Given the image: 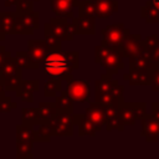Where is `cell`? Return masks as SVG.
<instances>
[{
    "mask_svg": "<svg viewBox=\"0 0 159 159\" xmlns=\"http://www.w3.org/2000/svg\"><path fill=\"white\" fill-rule=\"evenodd\" d=\"M113 75L106 72L94 83V101L104 106L120 104L123 99L124 86L119 84L117 80L112 78Z\"/></svg>",
    "mask_w": 159,
    "mask_h": 159,
    "instance_id": "obj_1",
    "label": "cell"
},
{
    "mask_svg": "<svg viewBox=\"0 0 159 159\" xmlns=\"http://www.w3.org/2000/svg\"><path fill=\"white\" fill-rule=\"evenodd\" d=\"M124 58L120 46L99 43L94 47V62L103 66V68L111 75H117L119 70L124 68Z\"/></svg>",
    "mask_w": 159,
    "mask_h": 159,
    "instance_id": "obj_2",
    "label": "cell"
},
{
    "mask_svg": "<svg viewBox=\"0 0 159 159\" xmlns=\"http://www.w3.org/2000/svg\"><path fill=\"white\" fill-rule=\"evenodd\" d=\"M42 66H43V73L50 77L65 80L66 82L73 78L72 71L75 68L70 63L66 51H62V50L51 51L50 50V52L46 55L42 62Z\"/></svg>",
    "mask_w": 159,
    "mask_h": 159,
    "instance_id": "obj_3",
    "label": "cell"
},
{
    "mask_svg": "<svg viewBox=\"0 0 159 159\" xmlns=\"http://www.w3.org/2000/svg\"><path fill=\"white\" fill-rule=\"evenodd\" d=\"M147 114L145 102H122L119 106V119L124 127L134 125Z\"/></svg>",
    "mask_w": 159,
    "mask_h": 159,
    "instance_id": "obj_4",
    "label": "cell"
},
{
    "mask_svg": "<svg viewBox=\"0 0 159 159\" xmlns=\"http://www.w3.org/2000/svg\"><path fill=\"white\" fill-rule=\"evenodd\" d=\"M50 125L53 137H72L73 127L76 125L73 113L66 111H58L57 114L50 120Z\"/></svg>",
    "mask_w": 159,
    "mask_h": 159,
    "instance_id": "obj_5",
    "label": "cell"
},
{
    "mask_svg": "<svg viewBox=\"0 0 159 159\" xmlns=\"http://www.w3.org/2000/svg\"><path fill=\"white\" fill-rule=\"evenodd\" d=\"M128 32L129 30L124 26L123 22H114L107 25L101 30V35H102L101 43L109 46H120Z\"/></svg>",
    "mask_w": 159,
    "mask_h": 159,
    "instance_id": "obj_6",
    "label": "cell"
},
{
    "mask_svg": "<svg viewBox=\"0 0 159 159\" xmlns=\"http://www.w3.org/2000/svg\"><path fill=\"white\" fill-rule=\"evenodd\" d=\"M40 26V15L36 11H31L24 15H17L14 35H32Z\"/></svg>",
    "mask_w": 159,
    "mask_h": 159,
    "instance_id": "obj_7",
    "label": "cell"
},
{
    "mask_svg": "<svg viewBox=\"0 0 159 159\" xmlns=\"http://www.w3.org/2000/svg\"><path fill=\"white\" fill-rule=\"evenodd\" d=\"M140 135L145 139L148 143H155L159 139V120L152 114L147 113L140 119Z\"/></svg>",
    "mask_w": 159,
    "mask_h": 159,
    "instance_id": "obj_8",
    "label": "cell"
},
{
    "mask_svg": "<svg viewBox=\"0 0 159 159\" xmlns=\"http://www.w3.org/2000/svg\"><path fill=\"white\" fill-rule=\"evenodd\" d=\"M67 91L73 101L86 102L91 96V86L88 81L84 80H68L67 81Z\"/></svg>",
    "mask_w": 159,
    "mask_h": 159,
    "instance_id": "obj_9",
    "label": "cell"
},
{
    "mask_svg": "<svg viewBox=\"0 0 159 159\" xmlns=\"http://www.w3.org/2000/svg\"><path fill=\"white\" fill-rule=\"evenodd\" d=\"M84 113L93 122L97 128V132L102 130V128L106 125V106L96 101L91 102L89 106L86 108Z\"/></svg>",
    "mask_w": 159,
    "mask_h": 159,
    "instance_id": "obj_10",
    "label": "cell"
},
{
    "mask_svg": "<svg viewBox=\"0 0 159 159\" xmlns=\"http://www.w3.org/2000/svg\"><path fill=\"white\" fill-rule=\"evenodd\" d=\"M128 60H129V70H135V68L150 70L154 66V61H153L150 53L148 52V50L145 48L144 42H143L142 47L137 51V53H134Z\"/></svg>",
    "mask_w": 159,
    "mask_h": 159,
    "instance_id": "obj_11",
    "label": "cell"
},
{
    "mask_svg": "<svg viewBox=\"0 0 159 159\" xmlns=\"http://www.w3.org/2000/svg\"><path fill=\"white\" fill-rule=\"evenodd\" d=\"M48 52H50V47L47 46L45 40L43 41H39V40L27 41V53L35 63L41 65Z\"/></svg>",
    "mask_w": 159,
    "mask_h": 159,
    "instance_id": "obj_12",
    "label": "cell"
},
{
    "mask_svg": "<svg viewBox=\"0 0 159 159\" xmlns=\"http://www.w3.org/2000/svg\"><path fill=\"white\" fill-rule=\"evenodd\" d=\"M96 19L94 16L78 15L72 21L76 26V35H96Z\"/></svg>",
    "mask_w": 159,
    "mask_h": 159,
    "instance_id": "obj_13",
    "label": "cell"
},
{
    "mask_svg": "<svg viewBox=\"0 0 159 159\" xmlns=\"http://www.w3.org/2000/svg\"><path fill=\"white\" fill-rule=\"evenodd\" d=\"M119 106L120 104H108L106 106V129L111 130H124V125L119 119Z\"/></svg>",
    "mask_w": 159,
    "mask_h": 159,
    "instance_id": "obj_14",
    "label": "cell"
},
{
    "mask_svg": "<svg viewBox=\"0 0 159 159\" xmlns=\"http://www.w3.org/2000/svg\"><path fill=\"white\" fill-rule=\"evenodd\" d=\"M123 80L128 81L129 86H149L150 84V70H147V68L129 70L128 73L123 75Z\"/></svg>",
    "mask_w": 159,
    "mask_h": 159,
    "instance_id": "obj_15",
    "label": "cell"
},
{
    "mask_svg": "<svg viewBox=\"0 0 159 159\" xmlns=\"http://www.w3.org/2000/svg\"><path fill=\"white\" fill-rule=\"evenodd\" d=\"M143 45V39L139 34H132L130 31L125 35L120 47H122V51L124 53V57L125 58H129L132 57L134 53H137V51L142 47Z\"/></svg>",
    "mask_w": 159,
    "mask_h": 159,
    "instance_id": "obj_16",
    "label": "cell"
},
{
    "mask_svg": "<svg viewBox=\"0 0 159 159\" xmlns=\"http://www.w3.org/2000/svg\"><path fill=\"white\" fill-rule=\"evenodd\" d=\"M51 29L53 30V32L62 40V41H72L73 40V35L70 32L68 29V19L66 17H51L48 21Z\"/></svg>",
    "mask_w": 159,
    "mask_h": 159,
    "instance_id": "obj_17",
    "label": "cell"
},
{
    "mask_svg": "<svg viewBox=\"0 0 159 159\" xmlns=\"http://www.w3.org/2000/svg\"><path fill=\"white\" fill-rule=\"evenodd\" d=\"M50 7L53 15L66 19H73L75 4L72 0H50Z\"/></svg>",
    "mask_w": 159,
    "mask_h": 159,
    "instance_id": "obj_18",
    "label": "cell"
},
{
    "mask_svg": "<svg viewBox=\"0 0 159 159\" xmlns=\"http://www.w3.org/2000/svg\"><path fill=\"white\" fill-rule=\"evenodd\" d=\"M96 5L97 17L99 19H109L112 15L118 12V1L117 0H93Z\"/></svg>",
    "mask_w": 159,
    "mask_h": 159,
    "instance_id": "obj_19",
    "label": "cell"
},
{
    "mask_svg": "<svg viewBox=\"0 0 159 159\" xmlns=\"http://www.w3.org/2000/svg\"><path fill=\"white\" fill-rule=\"evenodd\" d=\"M39 91V81L37 80H27V81H24L21 87L16 91V97L25 101V102H29V103H32L34 102V92Z\"/></svg>",
    "mask_w": 159,
    "mask_h": 159,
    "instance_id": "obj_20",
    "label": "cell"
},
{
    "mask_svg": "<svg viewBox=\"0 0 159 159\" xmlns=\"http://www.w3.org/2000/svg\"><path fill=\"white\" fill-rule=\"evenodd\" d=\"M0 81L4 83L5 86V89L11 92V91H17L24 80H22V68H20L17 72L15 73H11V75H0Z\"/></svg>",
    "mask_w": 159,
    "mask_h": 159,
    "instance_id": "obj_21",
    "label": "cell"
},
{
    "mask_svg": "<svg viewBox=\"0 0 159 159\" xmlns=\"http://www.w3.org/2000/svg\"><path fill=\"white\" fill-rule=\"evenodd\" d=\"M140 17L147 24H159V9L150 0H148L140 7Z\"/></svg>",
    "mask_w": 159,
    "mask_h": 159,
    "instance_id": "obj_22",
    "label": "cell"
},
{
    "mask_svg": "<svg viewBox=\"0 0 159 159\" xmlns=\"http://www.w3.org/2000/svg\"><path fill=\"white\" fill-rule=\"evenodd\" d=\"M16 17H17L16 11H0V25L6 35H14Z\"/></svg>",
    "mask_w": 159,
    "mask_h": 159,
    "instance_id": "obj_23",
    "label": "cell"
},
{
    "mask_svg": "<svg viewBox=\"0 0 159 159\" xmlns=\"http://www.w3.org/2000/svg\"><path fill=\"white\" fill-rule=\"evenodd\" d=\"M78 137H84V135H89V137H94L97 134V128L93 124V122L87 117L86 113L81 114L80 113V120H78Z\"/></svg>",
    "mask_w": 159,
    "mask_h": 159,
    "instance_id": "obj_24",
    "label": "cell"
},
{
    "mask_svg": "<svg viewBox=\"0 0 159 159\" xmlns=\"http://www.w3.org/2000/svg\"><path fill=\"white\" fill-rule=\"evenodd\" d=\"M21 123L31 125V127L39 125L41 123L39 108H34V107H25V108H22L21 109Z\"/></svg>",
    "mask_w": 159,
    "mask_h": 159,
    "instance_id": "obj_25",
    "label": "cell"
},
{
    "mask_svg": "<svg viewBox=\"0 0 159 159\" xmlns=\"http://www.w3.org/2000/svg\"><path fill=\"white\" fill-rule=\"evenodd\" d=\"M73 98L70 96L67 89H62L60 94L55 97V103L58 111H66L73 113Z\"/></svg>",
    "mask_w": 159,
    "mask_h": 159,
    "instance_id": "obj_26",
    "label": "cell"
},
{
    "mask_svg": "<svg viewBox=\"0 0 159 159\" xmlns=\"http://www.w3.org/2000/svg\"><path fill=\"white\" fill-rule=\"evenodd\" d=\"M39 112H40V119L41 123L50 122L58 112L55 102H39Z\"/></svg>",
    "mask_w": 159,
    "mask_h": 159,
    "instance_id": "obj_27",
    "label": "cell"
},
{
    "mask_svg": "<svg viewBox=\"0 0 159 159\" xmlns=\"http://www.w3.org/2000/svg\"><path fill=\"white\" fill-rule=\"evenodd\" d=\"M16 142L24 143H35V129L27 124H17L16 125Z\"/></svg>",
    "mask_w": 159,
    "mask_h": 159,
    "instance_id": "obj_28",
    "label": "cell"
},
{
    "mask_svg": "<svg viewBox=\"0 0 159 159\" xmlns=\"http://www.w3.org/2000/svg\"><path fill=\"white\" fill-rule=\"evenodd\" d=\"M43 36H45V41L47 43V46L50 47L51 51H58L61 50V42L62 40L53 32V30L51 29L50 24L46 22L43 25Z\"/></svg>",
    "mask_w": 159,
    "mask_h": 159,
    "instance_id": "obj_29",
    "label": "cell"
},
{
    "mask_svg": "<svg viewBox=\"0 0 159 159\" xmlns=\"http://www.w3.org/2000/svg\"><path fill=\"white\" fill-rule=\"evenodd\" d=\"M144 46L145 48L148 50V52L150 53L154 63L159 62V37L157 34H152V35H148L144 40Z\"/></svg>",
    "mask_w": 159,
    "mask_h": 159,
    "instance_id": "obj_30",
    "label": "cell"
},
{
    "mask_svg": "<svg viewBox=\"0 0 159 159\" xmlns=\"http://www.w3.org/2000/svg\"><path fill=\"white\" fill-rule=\"evenodd\" d=\"M62 80L50 77L45 84H43V96L50 98V97H56L61 91H62Z\"/></svg>",
    "mask_w": 159,
    "mask_h": 159,
    "instance_id": "obj_31",
    "label": "cell"
},
{
    "mask_svg": "<svg viewBox=\"0 0 159 159\" xmlns=\"http://www.w3.org/2000/svg\"><path fill=\"white\" fill-rule=\"evenodd\" d=\"M52 137L53 135L50 122L40 123L37 125V129H35V142L37 143H48Z\"/></svg>",
    "mask_w": 159,
    "mask_h": 159,
    "instance_id": "obj_32",
    "label": "cell"
},
{
    "mask_svg": "<svg viewBox=\"0 0 159 159\" xmlns=\"http://www.w3.org/2000/svg\"><path fill=\"white\" fill-rule=\"evenodd\" d=\"M14 58H15L16 63H17L22 70H27V68H30V70H36V68L40 67V65L35 63V62L30 58L27 51H17V52L15 53V57H14Z\"/></svg>",
    "mask_w": 159,
    "mask_h": 159,
    "instance_id": "obj_33",
    "label": "cell"
},
{
    "mask_svg": "<svg viewBox=\"0 0 159 159\" xmlns=\"http://www.w3.org/2000/svg\"><path fill=\"white\" fill-rule=\"evenodd\" d=\"M32 147L34 143L16 142V158L17 159H32Z\"/></svg>",
    "mask_w": 159,
    "mask_h": 159,
    "instance_id": "obj_34",
    "label": "cell"
},
{
    "mask_svg": "<svg viewBox=\"0 0 159 159\" xmlns=\"http://www.w3.org/2000/svg\"><path fill=\"white\" fill-rule=\"evenodd\" d=\"M78 15H88L97 17L96 5L93 0H81L78 5Z\"/></svg>",
    "mask_w": 159,
    "mask_h": 159,
    "instance_id": "obj_35",
    "label": "cell"
},
{
    "mask_svg": "<svg viewBox=\"0 0 159 159\" xmlns=\"http://www.w3.org/2000/svg\"><path fill=\"white\" fill-rule=\"evenodd\" d=\"M34 1L35 0H16L15 11L17 12V15H24V14L34 11Z\"/></svg>",
    "mask_w": 159,
    "mask_h": 159,
    "instance_id": "obj_36",
    "label": "cell"
},
{
    "mask_svg": "<svg viewBox=\"0 0 159 159\" xmlns=\"http://www.w3.org/2000/svg\"><path fill=\"white\" fill-rule=\"evenodd\" d=\"M17 107L16 102H12V98L9 96L0 97V113H10Z\"/></svg>",
    "mask_w": 159,
    "mask_h": 159,
    "instance_id": "obj_37",
    "label": "cell"
},
{
    "mask_svg": "<svg viewBox=\"0 0 159 159\" xmlns=\"http://www.w3.org/2000/svg\"><path fill=\"white\" fill-rule=\"evenodd\" d=\"M150 89L153 92L159 91V62L154 63V66L150 68Z\"/></svg>",
    "mask_w": 159,
    "mask_h": 159,
    "instance_id": "obj_38",
    "label": "cell"
},
{
    "mask_svg": "<svg viewBox=\"0 0 159 159\" xmlns=\"http://www.w3.org/2000/svg\"><path fill=\"white\" fill-rule=\"evenodd\" d=\"M66 55H67V58L70 61V63L72 65V67L75 70L78 68L80 66V55L77 51H66Z\"/></svg>",
    "mask_w": 159,
    "mask_h": 159,
    "instance_id": "obj_39",
    "label": "cell"
},
{
    "mask_svg": "<svg viewBox=\"0 0 159 159\" xmlns=\"http://www.w3.org/2000/svg\"><path fill=\"white\" fill-rule=\"evenodd\" d=\"M11 51H7L5 46H0V71H1V67L11 58Z\"/></svg>",
    "mask_w": 159,
    "mask_h": 159,
    "instance_id": "obj_40",
    "label": "cell"
},
{
    "mask_svg": "<svg viewBox=\"0 0 159 159\" xmlns=\"http://www.w3.org/2000/svg\"><path fill=\"white\" fill-rule=\"evenodd\" d=\"M152 114L159 120V102H153L152 103Z\"/></svg>",
    "mask_w": 159,
    "mask_h": 159,
    "instance_id": "obj_41",
    "label": "cell"
},
{
    "mask_svg": "<svg viewBox=\"0 0 159 159\" xmlns=\"http://www.w3.org/2000/svg\"><path fill=\"white\" fill-rule=\"evenodd\" d=\"M15 2H16V0H5L4 1V6L5 7H10L11 5H15Z\"/></svg>",
    "mask_w": 159,
    "mask_h": 159,
    "instance_id": "obj_42",
    "label": "cell"
},
{
    "mask_svg": "<svg viewBox=\"0 0 159 159\" xmlns=\"http://www.w3.org/2000/svg\"><path fill=\"white\" fill-rule=\"evenodd\" d=\"M5 92H6V89H5V86H4V83L0 81V97L5 96Z\"/></svg>",
    "mask_w": 159,
    "mask_h": 159,
    "instance_id": "obj_43",
    "label": "cell"
},
{
    "mask_svg": "<svg viewBox=\"0 0 159 159\" xmlns=\"http://www.w3.org/2000/svg\"><path fill=\"white\" fill-rule=\"evenodd\" d=\"M5 36H6V34L2 31V27H1V25H0V41H4V40H5Z\"/></svg>",
    "mask_w": 159,
    "mask_h": 159,
    "instance_id": "obj_44",
    "label": "cell"
},
{
    "mask_svg": "<svg viewBox=\"0 0 159 159\" xmlns=\"http://www.w3.org/2000/svg\"><path fill=\"white\" fill-rule=\"evenodd\" d=\"M150 1H152V2H153V4L159 9V0H150Z\"/></svg>",
    "mask_w": 159,
    "mask_h": 159,
    "instance_id": "obj_45",
    "label": "cell"
},
{
    "mask_svg": "<svg viewBox=\"0 0 159 159\" xmlns=\"http://www.w3.org/2000/svg\"><path fill=\"white\" fill-rule=\"evenodd\" d=\"M35 1H37V0H35Z\"/></svg>",
    "mask_w": 159,
    "mask_h": 159,
    "instance_id": "obj_46",
    "label": "cell"
}]
</instances>
